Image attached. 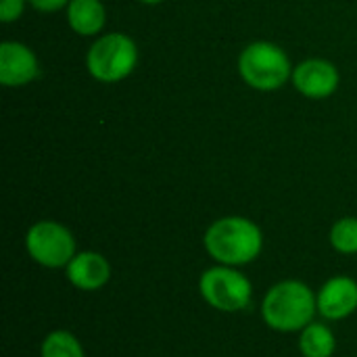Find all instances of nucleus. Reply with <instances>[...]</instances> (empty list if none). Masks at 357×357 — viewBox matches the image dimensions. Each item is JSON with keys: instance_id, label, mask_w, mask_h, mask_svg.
Wrapping results in <instances>:
<instances>
[{"instance_id": "1", "label": "nucleus", "mask_w": 357, "mask_h": 357, "mask_svg": "<svg viewBox=\"0 0 357 357\" xmlns=\"http://www.w3.org/2000/svg\"><path fill=\"white\" fill-rule=\"evenodd\" d=\"M261 322L280 335H299L318 318L316 291L297 278H284L272 284L259 305Z\"/></svg>"}, {"instance_id": "2", "label": "nucleus", "mask_w": 357, "mask_h": 357, "mask_svg": "<svg viewBox=\"0 0 357 357\" xmlns=\"http://www.w3.org/2000/svg\"><path fill=\"white\" fill-rule=\"evenodd\" d=\"M261 228L245 215H224L211 222L203 234L205 253L213 264L245 268L264 251Z\"/></svg>"}, {"instance_id": "3", "label": "nucleus", "mask_w": 357, "mask_h": 357, "mask_svg": "<svg viewBox=\"0 0 357 357\" xmlns=\"http://www.w3.org/2000/svg\"><path fill=\"white\" fill-rule=\"evenodd\" d=\"M238 73L253 90L274 92L293 77V65L278 44L257 40L243 48L238 56Z\"/></svg>"}, {"instance_id": "4", "label": "nucleus", "mask_w": 357, "mask_h": 357, "mask_svg": "<svg viewBox=\"0 0 357 357\" xmlns=\"http://www.w3.org/2000/svg\"><path fill=\"white\" fill-rule=\"evenodd\" d=\"M199 295L211 310L238 314L253 301V282L243 268L213 264L199 276Z\"/></svg>"}, {"instance_id": "5", "label": "nucleus", "mask_w": 357, "mask_h": 357, "mask_svg": "<svg viewBox=\"0 0 357 357\" xmlns=\"http://www.w3.org/2000/svg\"><path fill=\"white\" fill-rule=\"evenodd\" d=\"M138 63L136 42L121 31H111L92 42L86 52L88 73L100 84H117L126 79Z\"/></svg>"}, {"instance_id": "6", "label": "nucleus", "mask_w": 357, "mask_h": 357, "mask_svg": "<svg viewBox=\"0 0 357 357\" xmlns=\"http://www.w3.org/2000/svg\"><path fill=\"white\" fill-rule=\"evenodd\" d=\"M23 243L29 259L46 270H65L77 253L73 232L56 220H40L31 224Z\"/></svg>"}, {"instance_id": "7", "label": "nucleus", "mask_w": 357, "mask_h": 357, "mask_svg": "<svg viewBox=\"0 0 357 357\" xmlns=\"http://www.w3.org/2000/svg\"><path fill=\"white\" fill-rule=\"evenodd\" d=\"M318 316L326 322H341L357 312V280L347 274L331 276L316 291Z\"/></svg>"}, {"instance_id": "8", "label": "nucleus", "mask_w": 357, "mask_h": 357, "mask_svg": "<svg viewBox=\"0 0 357 357\" xmlns=\"http://www.w3.org/2000/svg\"><path fill=\"white\" fill-rule=\"evenodd\" d=\"M339 69L326 59H307L293 67V86L295 90L312 100L328 98L339 88Z\"/></svg>"}, {"instance_id": "9", "label": "nucleus", "mask_w": 357, "mask_h": 357, "mask_svg": "<svg viewBox=\"0 0 357 357\" xmlns=\"http://www.w3.org/2000/svg\"><path fill=\"white\" fill-rule=\"evenodd\" d=\"M63 272L67 282L82 293H96L105 289L113 276L111 261L98 251H77Z\"/></svg>"}, {"instance_id": "10", "label": "nucleus", "mask_w": 357, "mask_h": 357, "mask_svg": "<svg viewBox=\"0 0 357 357\" xmlns=\"http://www.w3.org/2000/svg\"><path fill=\"white\" fill-rule=\"evenodd\" d=\"M40 73L36 52L21 44L6 40L0 44V84L6 88H21L31 84Z\"/></svg>"}, {"instance_id": "11", "label": "nucleus", "mask_w": 357, "mask_h": 357, "mask_svg": "<svg viewBox=\"0 0 357 357\" xmlns=\"http://www.w3.org/2000/svg\"><path fill=\"white\" fill-rule=\"evenodd\" d=\"M67 23L77 36H98L107 23V10L100 0H69Z\"/></svg>"}, {"instance_id": "12", "label": "nucleus", "mask_w": 357, "mask_h": 357, "mask_svg": "<svg viewBox=\"0 0 357 357\" xmlns=\"http://www.w3.org/2000/svg\"><path fill=\"white\" fill-rule=\"evenodd\" d=\"M297 347L303 357H333L337 351V335L326 320H314L299 333Z\"/></svg>"}, {"instance_id": "13", "label": "nucleus", "mask_w": 357, "mask_h": 357, "mask_svg": "<svg viewBox=\"0 0 357 357\" xmlns=\"http://www.w3.org/2000/svg\"><path fill=\"white\" fill-rule=\"evenodd\" d=\"M40 357H86V349L71 331L54 328L42 339Z\"/></svg>"}, {"instance_id": "14", "label": "nucleus", "mask_w": 357, "mask_h": 357, "mask_svg": "<svg viewBox=\"0 0 357 357\" xmlns=\"http://www.w3.org/2000/svg\"><path fill=\"white\" fill-rule=\"evenodd\" d=\"M328 243L339 255H357V218L345 215L331 226Z\"/></svg>"}, {"instance_id": "15", "label": "nucleus", "mask_w": 357, "mask_h": 357, "mask_svg": "<svg viewBox=\"0 0 357 357\" xmlns=\"http://www.w3.org/2000/svg\"><path fill=\"white\" fill-rule=\"evenodd\" d=\"M27 0H0V21L2 23H13L23 15Z\"/></svg>"}, {"instance_id": "16", "label": "nucleus", "mask_w": 357, "mask_h": 357, "mask_svg": "<svg viewBox=\"0 0 357 357\" xmlns=\"http://www.w3.org/2000/svg\"><path fill=\"white\" fill-rule=\"evenodd\" d=\"M36 10L40 13H56L61 8H67L69 0H27Z\"/></svg>"}, {"instance_id": "17", "label": "nucleus", "mask_w": 357, "mask_h": 357, "mask_svg": "<svg viewBox=\"0 0 357 357\" xmlns=\"http://www.w3.org/2000/svg\"><path fill=\"white\" fill-rule=\"evenodd\" d=\"M138 2H142V4H149V6H155V4H161L163 0H138Z\"/></svg>"}]
</instances>
